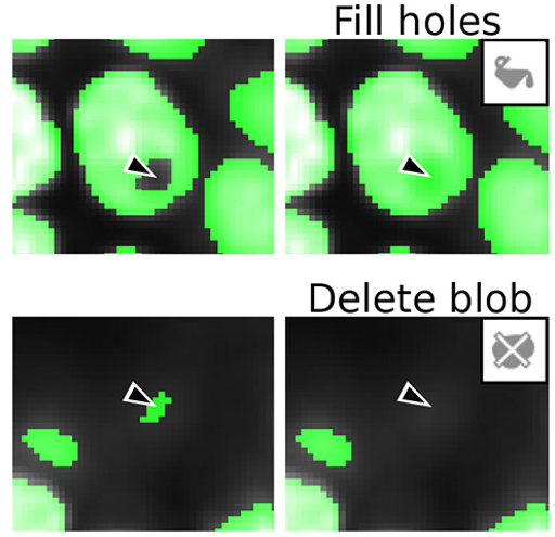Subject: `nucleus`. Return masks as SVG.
Segmentation results:
<instances>
[{"mask_svg":"<svg viewBox=\"0 0 555 537\" xmlns=\"http://www.w3.org/2000/svg\"><path fill=\"white\" fill-rule=\"evenodd\" d=\"M454 9L455 7H451V34H454L455 33V29H454Z\"/></svg>","mask_w":555,"mask_h":537,"instance_id":"nucleus-10","label":"nucleus"},{"mask_svg":"<svg viewBox=\"0 0 555 537\" xmlns=\"http://www.w3.org/2000/svg\"><path fill=\"white\" fill-rule=\"evenodd\" d=\"M401 34H404L405 33V20H404V7L402 5L401 7Z\"/></svg>","mask_w":555,"mask_h":537,"instance_id":"nucleus-9","label":"nucleus"},{"mask_svg":"<svg viewBox=\"0 0 555 537\" xmlns=\"http://www.w3.org/2000/svg\"><path fill=\"white\" fill-rule=\"evenodd\" d=\"M75 153L91 195L121 217H144L167 208L192 190L198 174L193 148L144 146L115 126L75 120Z\"/></svg>","mask_w":555,"mask_h":537,"instance_id":"nucleus-1","label":"nucleus"},{"mask_svg":"<svg viewBox=\"0 0 555 537\" xmlns=\"http://www.w3.org/2000/svg\"><path fill=\"white\" fill-rule=\"evenodd\" d=\"M410 16L414 17V20H415V34L418 35L420 34V18H418V16H416V14L410 13V14L404 15V20Z\"/></svg>","mask_w":555,"mask_h":537,"instance_id":"nucleus-7","label":"nucleus"},{"mask_svg":"<svg viewBox=\"0 0 555 537\" xmlns=\"http://www.w3.org/2000/svg\"><path fill=\"white\" fill-rule=\"evenodd\" d=\"M366 285V297H365V311H369V296H367V290H369V283H365Z\"/></svg>","mask_w":555,"mask_h":537,"instance_id":"nucleus-11","label":"nucleus"},{"mask_svg":"<svg viewBox=\"0 0 555 537\" xmlns=\"http://www.w3.org/2000/svg\"><path fill=\"white\" fill-rule=\"evenodd\" d=\"M367 13H369V29H367V33L370 34L371 33V7L367 8Z\"/></svg>","mask_w":555,"mask_h":537,"instance_id":"nucleus-12","label":"nucleus"},{"mask_svg":"<svg viewBox=\"0 0 555 537\" xmlns=\"http://www.w3.org/2000/svg\"><path fill=\"white\" fill-rule=\"evenodd\" d=\"M205 227L219 254H273L272 172L260 161H225L205 182Z\"/></svg>","mask_w":555,"mask_h":537,"instance_id":"nucleus-2","label":"nucleus"},{"mask_svg":"<svg viewBox=\"0 0 555 537\" xmlns=\"http://www.w3.org/2000/svg\"><path fill=\"white\" fill-rule=\"evenodd\" d=\"M490 16H496V17H500V15H499V14L490 13V14H488V15H486V16L483 17V22H485L486 24L490 25V26H494V27H496V30H495L494 33L483 31V34H485V35H489V36H495V35H498V34L501 31V27H500V25H499V24H496V23L489 22V20H488V18H489Z\"/></svg>","mask_w":555,"mask_h":537,"instance_id":"nucleus-5","label":"nucleus"},{"mask_svg":"<svg viewBox=\"0 0 555 537\" xmlns=\"http://www.w3.org/2000/svg\"><path fill=\"white\" fill-rule=\"evenodd\" d=\"M357 34H360V15H357Z\"/></svg>","mask_w":555,"mask_h":537,"instance_id":"nucleus-13","label":"nucleus"},{"mask_svg":"<svg viewBox=\"0 0 555 537\" xmlns=\"http://www.w3.org/2000/svg\"><path fill=\"white\" fill-rule=\"evenodd\" d=\"M456 298H457V295H456V283L454 282L453 283V311L456 312L457 311V307H456Z\"/></svg>","mask_w":555,"mask_h":537,"instance_id":"nucleus-8","label":"nucleus"},{"mask_svg":"<svg viewBox=\"0 0 555 537\" xmlns=\"http://www.w3.org/2000/svg\"><path fill=\"white\" fill-rule=\"evenodd\" d=\"M378 34H380V7H378Z\"/></svg>","mask_w":555,"mask_h":537,"instance_id":"nucleus-14","label":"nucleus"},{"mask_svg":"<svg viewBox=\"0 0 555 537\" xmlns=\"http://www.w3.org/2000/svg\"><path fill=\"white\" fill-rule=\"evenodd\" d=\"M400 286H401V290L399 292V295L401 296V303H400L401 310L403 312H411V309H405L404 308V295H411L412 293L411 292H403V285H400Z\"/></svg>","mask_w":555,"mask_h":537,"instance_id":"nucleus-6","label":"nucleus"},{"mask_svg":"<svg viewBox=\"0 0 555 537\" xmlns=\"http://www.w3.org/2000/svg\"><path fill=\"white\" fill-rule=\"evenodd\" d=\"M13 254L53 255L55 254V230L49 222L22 208H13Z\"/></svg>","mask_w":555,"mask_h":537,"instance_id":"nucleus-4","label":"nucleus"},{"mask_svg":"<svg viewBox=\"0 0 555 537\" xmlns=\"http://www.w3.org/2000/svg\"><path fill=\"white\" fill-rule=\"evenodd\" d=\"M466 25H479V23H476V22H466Z\"/></svg>","mask_w":555,"mask_h":537,"instance_id":"nucleus-16","label":"nucleus"},{"mask_svg":"<svg viewBox=\"0 0 555 537\" xmlns=\"http://www.w3.org/2000/svg\"><path fill=\"white\" fill-rule=\"evenodd\" d=\"M13 204L48 187L62 168L61 128L44 122L29 86L13 79Z\"/></svg>","mask_w":555,"mask_h":537,"instance_id":"nucleus-3","label":"nucleus"},{"mask_svg":"<svg viewBox=\"0 0 555 537\" xmlns=\"http://www.w3.org/2000/svg\"><path fill=\"white\" fill-rule=\"evenodd\" d=\"M339 22H352V18H339Z\"/></svg>","mask_w":555,"mask_h":537,"instance_id":"nucleus-15","label":"nucleus"}]
</instances>
